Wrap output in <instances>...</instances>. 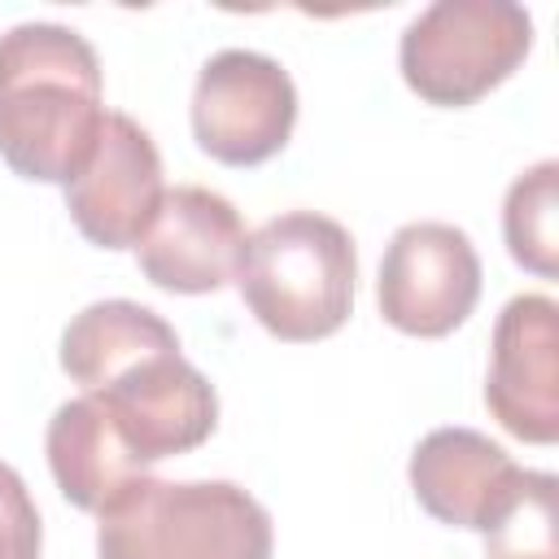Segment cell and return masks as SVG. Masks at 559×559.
Returning <instances> with one entry per match:
<instances>
[{
    "mask_svg": "<svg viewBox=\"0 0 559 559\" xmlns=\"http://www.w3.org/2000/svg\"><path fill=\"white\" fill-rule=\"evenodd\" d=\"M96 48L61 22H22L0 35V157L35 183H70L105 127Z\"/></svg>",
    "mask_w": 559,
    "mask_h": 559,
    "instance_id": "obj_1",
    "label": "cell"
},
{
    "mask_svg": "<svg viewBox=\"0 0 559 559\" xmlns=\"http://www.w3.org/2000/svg\"><path fill=\"white\" fill-rule=\"evenodd\" d=\"M249 314L288 345H310L345 328L354 310V236L314 210L266 218L240 253L236 280Z\"/></svg>",
    "mask_w": 559,
    "mask_h": 559,
    "instance_id": "obj_2",
    "label": "cell"
},
{
    "mask_svg": "<svg viewBox=\"0 0 559 559\" xmlns=\"http://www.w3.org/2000/svg\"><path fill=\"white\" fill-rule=\"evenodd\" d=\"M100 559H271L266 507L231 480L135 476L96 515Z\"/></svg>",
    "mask_w": 559,
    "mask_h": 559,
    "instance_id": "obj_3",
    "label": "cell"
},
{
    "mask_svg": "<svg viewBox=\"0 0 559 559\" xmlns=\"http://www.w3.org/2000/svg\"><path fill=\"white\" fill-rule=\"evenodd\" d=\"M533 48V17L511 0H437L397 39L406 87L437 109H463L507 83Z\"/></svg>",
    "mask_w": 559,
    "mask_h": 559,
    "instance_id": "obj_4",
    "label": "cell"
},
{
    "mask_svg": "<svg viewBox=\"0 0 559 559\" xmlns=\"http://www.w3.org/2000/svg\"><path fill=\"white\" fill-rule=\"evenodd\" d=\"M297 122V87L288 70L253 48L214 52L192 87V140L223 166H262Z\"/></svg>",
    "mask_w": 559,
    "mask_h": 559,
    "instance_id": "obj_5",
    "label": "cell"
},
{
    "mask_svg": "<svg viewBox=\"0 0 559 559\" xmlns=\"http://www.w3.org/2000/svg\"><path fill=\"white\" fill-rule=\"evenodd\" d=\"M376 301L384 323L406 336H450L480 301L476 245L463 227L437 218L397 227L380 258Z\"/></svg>",
    "mask_w": 559,
    "mask_h": 559,
    "instance_id": "obj_6",
    "label": "cell"
},
{
    "mask_svg": "<svg viewBox=\"0 0 559 559\" xmlns=\"http://www.w3.org/2000/svg\"><path fill=\"white\" fill-rule=\"evenodd\" d=\"M406 476L432 520L485 537H493L550 480V472L520 467L476 428H432L415 445Z\"/></svg>",
    "mask_w": 559,
    "mask_h": 559,
    "instance_id": "obj_7",
    "label": "cell"
},
{
    "mask_svg": "<svg viewBox=\"0 0 559 559\" xmlns=\"http://www.w3.org/2000/svg\"><path fill=\"white\" fill-rule=\"evenodd\" d=\"M87 397L100 402V411L144 467L205 445L218 424L214 384L179 349H157L131 362L100 389H87Z\"/></svg>",
    "mask_w": 559,
    "mask_h": 559,
    "instance_id": "obj_8",
    "label": "cell"
},
{
    "mask_svg": "<svg viewBox=\"0 0 559 559\" xmlns=\"http://www.w3.org/2000/svg\"><path fill=\"white\" fill-rule=\"evenodd\" d=\"M166 197L153 135L127 118L105 114L92 157L66 183V210L79 236L96 249H135Z\"/></svg>",
    "mask_w": 559,
    "mask_h": 559,
    "instance_id": "obj_9",
    "label": "cell"
},
{
    "mask_svg": "<svg viewBox=\"0 0 559 559\" xmlns=\"http://www.w3.org/2000/svg\"><path fill=\"white\" fill-rule=\"evenodd\" d=\"M489 415L528 445L559 441V306L520 293L502 306L485 380Z\"/></svg>",
    "mask_w": 559,
    "mask_h": 559,
    "instance_id": "obj_10",
    "label": "cell"
},
{
    "mask_svg": "<svg viewBox=\"0 0 559 559\" xmlns=\"http://www.w3.org/2000/svg\"><path fill=\"white\" fill-rule=\"evenodd\" d=\"M245 223L240 210L201 183L166 188L148 231L135 245V262L148 284L183 297L218 293L236 280L245 253Z\"/></svg>",
    "mask_w": 559,
    "mask_h": 559,
    "instance_id": "obj_11",
    "label": "cell"
},
{
    "mask_svg": "<svg viewBox=\"0 0 559 559\" xmlns=\"http://www.w3.org/2000/svg\"><path fill=\"white\" fill-rule=\"evenodd\" d=\"M44 454L61 498L92 515H100L135 476H144V463L127 450V441L118 437L100 402L87 393L52 411L44 432Z\"/></svg>",
    "mask_w": 559,
    "mask_h": 559,
    "instance_id": "obj_12",
    "label": "cell"
},
{
    "mask_svg": "<svg viewBox=\"0 0 559 559\" xmlns=\"http://www.w3.org/2000/svg\"><path fill=\"white\" fill-rule=\"evenodd\" d=\"M157 349H179L175 328L140 301L109 297V301L83 306L66 323L61 371L87 393V389H100L105 380H114L118 371H127L131 362L157 354Z\"/></svg>",
    "mask_w": 559,
    "mask_h": 559,
    "instance_id": "obj_13",
    "label": "cell"
},
{
    "mask_svg": "<svg viewBox=\"0 0 559 559\" xmlns=\"http://www.w3.org/2000/svg\"><path fill=\"white\" fill-rule=\"evenodd\" d=\"M559 162H537L507 188L502 240L515 266L555 280L559 275Z\"/></svg>",
    "mask_w": 559,
    "mask_h": 559,
    "instance_id": "obj_14",
    "label": "cell"
},
{
    "mask_svg": "<svg viewBox=\"0 0 559 559\" xmlns=\"http://www.w3.org/2000/svg\"><path fill=\"white\" fill-rule=\"evenodd\" d=\"M39 511L26 480L0 463V559H39Z\"/></svg>",
    "mask_w": 559,
    "mask_h": 559,
    "instance_id": "obj_15",
    "label": "cell"
}]
</instances>
